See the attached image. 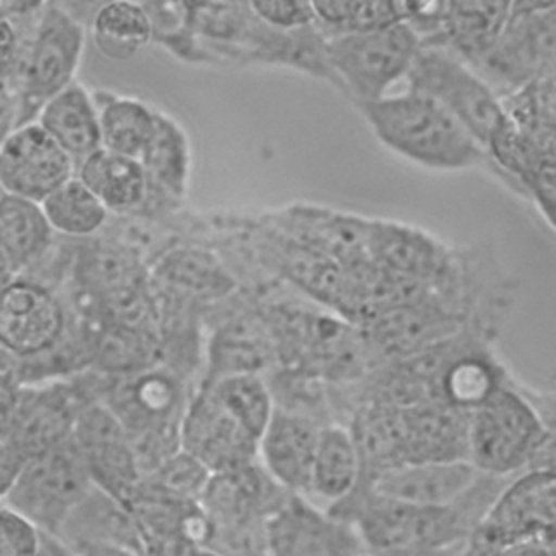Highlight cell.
<instances>
[{"instance_id": "obj_9", "label": "cell", "mask_w": 556, "mask_h": 556, "mask_svg": "<svg viewBox=\"0 0 556 556\" xmlns=\"http://www.w3.org/2000/svg\"><path fill=\"white\" fill-rule=\"evenodd\" d=\"M76 163L39 126L28 119L9 130L0 141V189L2 193L41 202L61 182L72 178Z\"/></svg>"}, {"instance_id": "obj_13", "label": "cell", "mask_w": 556, "mask_h": 556, "mask_svg": "<svg viewBox=\"0 0 556 556\" xmlns=\"http://www.w3.org/2000/svg\"><path fill=\"white\" fill-rule=\"evenodd\" d=\"M271 556H356V536L300 500L289 502L267 521Z\"/></svg>"}, {"instance_id": "obj_19", "label": "cell", "mask_w": 556, "mask_h": 556, "mask_svg": "<svg viewBox=\"0 0 556 556\" xmlns=\"http://www.w3.org/2000/svg\"><path fill=\"white\" fill-rule=\"evenodd\" d=\"M365 517L363 530L371 543L395 547L439 541L447 532L450 521L447 506H410L400 502L380 500Z\"/></svg>"}, {"instance_id": "obj_39", "label": "cell", "mask_w": 556, "mask_h": 556, "mask_svg": "<svg viewBox=\"0 0 556 556\" xmlns=\"http://www.w3.org/2000/svg\"><path fill=\"white\" fill-rule=\"evenodd\" d=\"M17 367V358L0 345V376H11Z\"/></svg>"}, {"instance_id": "obj_31", "label": "cell", "mask_w": 556, "mask_h": 556, "mask_svg": "<svg viewBox=\"0 0 556 556\" xmlns=\"http://www.w3.org/2000/svg\"><path fill=\"white\" fill-rule=\"evenodd\" d=\"M495 387L497 382L493 384L491 374L482 367V363H476V361L458 363V367L447 378L450 397L454 402L471 404V406L480 404Z\"/></svg>"}, {"instance_id": "obj_2", "label": "cell", "mask_w": 556, "mask_h": 556, "mask_svg": "<svg viewBox=\"0 0 556 556\" xmlns=\"http://www.w3.org/2000/svg\"><path fill=\"white\" fill-rule=\"evenodd\" d=\"M324 50L337 89L358 104L387 96L395 83L406 78L421 39L397 20L376 28L324 35Z\"/></svg>"}, {"instance_id": "obj_35", "label": "cell", "mask_w": 556, "mask_h": 556, "mask_svg": "<svg viewBox=\"0 0 556 556\" xmlns=\"http://www.w3.org/2000/svg\"><path fill=\"white\" fill-rule=\"evenodd\" d=\"M17 389L11 380V376H0V434L7 432L13 408H15V400H17Z\"/></svg>"}, {"instance_id": "obj_16", "label": "cell", "mask_w": 556, "mask_h": 556, "mask_svg": "<svg viewBox=\"0 0 556 556\" xmlns=\"http://www.w3.org/2000/svg\"><path fill=\"white\" fill-rule=\"evenodd\" d=\"M317 437L319 430L311 419L274 408L258 439V454L278 484L291 491H308Z\"/></svg>"}, {"instance_id": "obj_34", "label": "cell", "mask_w": 556, "mask_h": 556, "mask_svg": "<svg viewBox=\"0 0 556 556\" xmlns=\"http://www.w3.org/2000/svg\"><path fill=\"white\" fill-rule=\"evenodd\" d=\"M532 191V200L536 202L541 215L545 222L556 230V187H545V185H528Z\"/></svg>"}, {"instance_id": "obj_5", "label": "cell", "mask_w": 556, "mask_h": 556, "mask_svg": "<svg viewBox=\"0 0 556 556\" xmlns=\"http://www.w3.org/2000/svg\"><path fill=\"white\" fill-rule=\"evenodd\" d=\"M543 441V426L528 397L497 384L467 424L469 463L484 473L506 476L530 465Z\"/></svg>"}, {"instance_id": "obj_18", "label": "cell", "mask_w": 556, "mask_h": 556, "mask_svg": "<svg viewBox=\"0 0 556 556\" xmlns=\"http://www.w3.org/2000/svg\"><path fill=\"white\" fill-rule=\"evenodd\" d=\"M74 176L109 208H135L148 187V176L139 159L98 148L76 163Z\"/></svg>"}, {"instance_id": "obj_15", "label": "cell", "mask_w": 556, "mask_h": 556, "mask_svg": "<svg viewBox=\"0 0 556 556\" xmlns=\"http://www.w3.org/2000/svg\"><path fill=\"white\" fill-rule=\"evenodd\" d=\"M80 408L61 384L35 391H20L4 437L28 458L41 454L72 434Z\"/></svg>"}, {"instance_id": "obj_8", "label": "cell", "mask_w": 556, "mask_h": 556, "mask_svg": "<svg viewBox=\"0 0 556 556\" xmlns=\"http://www.w3.org/2000/svg\"><path fill=\"white\" fill-rule=\"evenodd\" d=\"M93 486L128 508L139 491L141 471L119 419L106 404H87L72 428Z\"/></svg>"}, {"instance_id": "obj_12", "label": "cell", "mask_w": 556, "mask_h": 556, "mask_svg": "<svg viewBox=\"0 0 556 556\" xmlns=\"http://www.w3.org/2000/svg\"><path fill=\"white\" fill-rule=\"evenodd\" d=\"M478 476L469 460H419L384 469L374 482V495L410 506H450Z\"/></svg>"}, {"instance_id": "obj_7", "label": "cell", "mask_w": 556, "mask_h": 556, "mask_svg": "<svg viewBox=\"0 0 556 556\" xmlns=\"http://www.w3.org/2000/svg\"><path fill=\"white\" fill-rule=\"evenodd\" d=\"M478 534L493 549L519 543L556 549V471L526 469L495 497Z\"/></svg>"}, {"instance_id": "obj_25", "label": "cell", "mask_w": 556, "mask_h": 556, "mask_svg": "<svg viewBox=\"0 0 556 556\" xmlns=\"http://www.w3.org/2000/svg\"><path fill=\"white\" fill-rule=\"evenodd\" d=\"M146 176L165 187L167 191L182 193L189 169V150L182 130L169 119L156 113L154 132L141 154Z\"/></svg>"}, {"instance_id": "obj_28", "label": "cell", "mask_w": 556, "mask_h": 556, "mask_svg": "<svg viewBox=\"0 0 556 556\" xmlns=\"http://www.w3.org/2000/svg\"><path fill=\"white\" fill-rule=\"evenodd\" d=\"M248 7L271 28L293 30L315 24V13L308 0H248Z\"/></svg>"}, {"instance_id": "obj_30", "label": "cell", "mask_w": 556, "mask_h": 556, "mask_svg": "<svg viewBox=\"0 0 556 556\" xmlns=\"http://www.w3.org/2000/svg\"><path fill=\"white\" fill-rule=\"evenodd\" d=\"M41 530L0 504V556H35Z\"/></svg>"}, {"instance_id": "obj_20", "label": "cell", "mask_w": 556, "mask_h": 556, "mask_svg": "<svg viewBox=\"0 0 556 556\" xmlns=\"http://www.w3.org/2000/svg\"><path fill=\"white\" fill-rule=\"evenodd\" d=\"M52 232L39 202L0 193V248L15 271L46 252Z\"/></svg>"}, {"instance_id": "obj_6", "label": "cell", "mask_w": 556, "mask_h": 556, "mask_svg": "<svg viewBox=\"0 0 556 556\" xmlns=\"http://www.w3.org/2000/svg\"><path fill=\"white\" fill-rule=\"evenodd\" d=\"M93 486L72 434L54 447L28 456L0 500L39 530L56 534L72 508Z\"/></svg>"}, {"instance_id": "obj_38", "label": "cell", "mask_w": 556, "mask_h": 556, "mask_svg": "<svg viewBox=\"0 0 556 556\" xmlns=\"http://www.w3.org/2000/svg\"><path fill=\"white\" fill-rule=\"evenodd\" d=\"M500 556H554V549L534 543H519L500 549Z\"/></svg>"}, {"instance_id": "obj_33", "label": "cell", "mask_w": 556, "mask_h": 556, "mask_svg": "<svg viewBox=\"0 0 556 556\" xmlns=\"http://www.w3.org/2000/svg\"><path fill=\"white\" fill-rule=\"evenodd\" d=\"M146 556H217L208 549H202L195 543L182 541V539H161V541H150L143 545Z\"/></svg>"}, {"instance_id": "obj_11", "label": "cell", "mask_w": 556, "mask_h": 556, "mask_svg": "<svg viewBox=\"0 0 556 556\" xmlns=\"http://www.w3.org/2000/svg\"><path fill=\"white\" fill-rule=\"evenodd\" d=\"M180 447L208 471L228 473L243 469L258 450V441L226 410L208 389L185 410Z\"/></svg>"}, {"instance_id": "obj_21", "label": "cell", "mask_w": 556, "mask_h": 556, "mask_svg": "<svg viewBox=\"0 0 556 556\" xmlns=\"http://www.w3.org/2000/svg\"><path fill=\"white\" fill-rule=\"evenodd\" d=\"M356 478L358 447L354 437L341 426L319 430L308 491L326 502H337L354 489Z\"/></svg>"}, {"instance_id": "obj_24", "label": "cell", "mask_w": 556, "mask_h": 556, "mask_svg": "<svg viewBox=\"0 0 556 556\" xmlns=\"http://www.w3.org/2000/svg\"><path fill=\"white\" fill-rule=\"evenodd\" d=\"M39 204L52 230L70 237L96 232L109 215V208L76 176L61 182Z\"/></svg>"}, {"instance_id": "obj_4", "label": "cell", "mask_w": 556, "mask_h": 556, "mask_svg": "<svg viewBox=\"0 0 556 556\" xmlns=\"http://www.w3.org/2000/svg\"><path fill=\"white\" fill-rule=\"evenodd\" d=\"M404 80L443 104L484 148L508 119L495 87L447 46H421Z\"/></svg>"}, {"instance_id": "obj_29", "label": "cell", "mask_w": 556, "mask_h": 556, "mask_svg": "<svg viewBox=\"0 0 556 556\" xmlns=\"http://www.w3.org/2000/svg\"><path fill=\"white\" fill-rule=\"evenodd\" d=\"M521 393L528 397V402L536 410L539 421L543 426V441L534 452L528 469L556 471V395L526 391V389H521Z\"/></svg>"}, {"instance_id": "obj_40", "label": "cell", "mask_w": 556, "mask_h": 556, "mask_svg": "<svg viewBox=\"0 0 556 556\" xmlns=\"http://www.w3.org/2000/svg\"><path fill=\"white\" fill-rule=\"evenodd\" d=\"M13 274H15V269H13L11 261L7 258V254H4L2 248H0V285H4Z\"/></svg>"}, {"instance_id": "obj_10", "label": "cell", "mask_w": 556, "mask_h": 556, "mask_svg": "<svg viewBox=\"0 0 556 556\" xmlns=\"http://www.w3.org/2000/svg\"><path fill=\"white\" fill-rule=\"evenodd\" d=\"M63 328L65 313L48 289L22 278L0 285V345L17 361L50 350Z\"/></svg>"}, {"instance_id": "obj_26", "label": "cell", "mask_w": 556, "mask_h": 556, "mask_svg": "<svg viewBox=\"0 0 556 556\" xmlns=\"http://www.w3.org/2000/svg\"><path fill=\"white\" fill-rule=\"evenodd\" d=\"M226 410L258 441L265 432L274 402L269 387L252 371H235L211 387Z\"/></svg>"}, {"instance_id": "obj_3", "label": "cell", "mask_w": 556, "mask_h": 556, "mask_svg": "<svg viewBox=\"0 0 556 556\" xmlns=\"http://www.w3.org/2000/svg\"><path fill=\"white\" fill-rule=\"evenodd\" d=\"M104 404L124 428L141 480L176 454L185 413L180 387L172 376L148 369L128 374L111 389Z\"/></svg>"}, {"instance_id": "obj_17", "label": "cell", "mask_w": 556, "mask_h": 556, "mask_svg": "<svg viewBox=\"0 0 556 556\" xmlns=\"http://www.w3.org/2000/svg\"><path fill=\"white\" fill-rule=\"evenodd\" d=\"M35 119L72 156L74 163L100 148L98 106L80 85L70 83L50 96L39 106Z\"/></svg>"}, {"instance_id": "obj_1", "label": "cell", "mask_w": 556, "mask_h": 556, "mask_svg": "<svg viewBox=\"0 0 556 556\" xmlns=\"http://www.w3.org/2000/svg\"><path fill=\"white\" fill-rule=\"evenodd\" d=\"M382 146L428 169L458 172L484 165L486 148L437 100L404 89L354 104Z\"/></svg>"}, {"instance_id": "obj_32", "label": "cell", "mask_w": 556, "mask_h": 556, "mask_svg": "<svg viewBox=\"0 0 556 556\" xmlns=\"http://www.w3.org/2000/svg\"><path fill=\"white\" fill-rule=\"evenodd\" d=\"M24 460L26 458L17 452V447L4 434H0V500L11 489L17 471L24 465Z\"/></svg>"}, {"instance_id": "obj_14", "label": "cell", "mask_w": 556, "mask_h": 556, "mask_svg": "<svg viewBox=\"0 0 556 556\" xmlns=\"http://www.w3.org/2000/svg\"><path fill=\"white\" fill-rule=\"evenodd\" d=\"M83 28L61 9H48L35 35L26 87L39 106L67 87L83 52Z\"/></svg>"}, {"instance_id": "obj_36", "label": "cell", "mask_w": 556, "mask_h": 556, "mask_svg": "<svg viewBox=\"0 0 556 556\" xmlns=\"http://www.w3.org/2000/svg\"><path fill=\"white\" fill-rule=\"evenodd\" d=\"M35 556H72V552H70V547L59 536L41 530L39 547H37Z\"/></svg>"}, {"instance_id": "obj_27", "label": "cell", "mask_w": 556, "mask_h": 556, "mask_svg": "<svg viewBox=\"0 0 556 556\" xmlns=\"http://www.w3.org/2000/svg\"><path fill=\"white\" fill-rule=\"evenodd\" d=\"M208 478H211V471L198 458H193L191 454L180 450V452L172 454L165 463H161L150 473V478L146 476L143 480H150L152 486H156L169 495L191 500L198 493H202Z\"/></svg>"}, {"instance_id": "obj_22", "label": "cell", "mask_w": 556, "mask_h": 556, "mask_svg": "<svg viewBox=\"0 0 556 556\" xmlns=\"http://www.w3.org/2000/svg\"><path fill=\"white\" fill-rule=\"evenodd\" d=\"M100 148L141 159L156 124V113L141 100L111 96L98 106Z\"/></svg>"}, {"instance_id": "obj_37", "label": "cell", "mask_w": 556, "mask_h": 556, "mask_svg": "<svg viewBox=\"0 0 556 556\" xmlns=\"http://www.w3.org/2000/svg\"><path fill=\"white\" fill-rule=\"evenodd\" d=\"M76 556H146V552L122 545H89L83 547Z\"/></svg>"}, {"instance_id": "obj_23", "label": "cell", "mask_w": 556, "mask_h": 556, "mask_svg": "<svg viewBox=\"0 0 556 556\" xmlns=\"http://www.w3.org/2000/svg\"><path fill=\"white\" fill-rule=\"evenodd\" d=\"M93 41L102 54L126 59L152 37L150 13L132 0H111L93 17Z\"/></svg>"}]
</instances>
